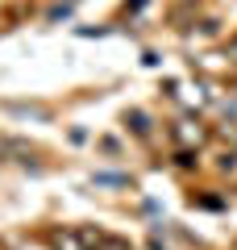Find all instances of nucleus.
Listing matches in <instances>:
<instances>
[{
	"label": "nucleus",
	"mask_w": 237,
	"mask_h": 250,
	"mask_svg": "<svg viewBox=\"0 0 237 250\" xmlns=\"http://www.w3.org/2000/svg\"><path fill=\"white\" fill-rule=\"evenodd\" d=\"M175 138H179L183 146H200L208 134L200 129V121H179V125H175Z\"/></svg>",
	"instance_id": "f03ea898"
},
{
	"label": "nucleus",
	"mask_w": 237,
	"mask_h": 250,
	"mask_svg": "<svg viewBox=\"0 0 237 250\" xmlns=\"http://www.w3.org/2000/svg\"><path fill=\"white\" fill-rule=\"evenodd\" d=\"M225 59H229V62H233V67H237V34H233V38H229V42H225Z\"/></svg>",
	"instance_id": "7ed1b4c3"
},
{
	"label": "nucleus",
	"mask_w": 237,
	"mask_h": 250,
	"mask_svg": "<svg viewBox=\"0 0 237 250\" xmlns=\"http://www.w3.org/2000/svg\"><path fill=\"white\" fill-rule=\"evenodd\" d=\"M50 242H54V250H92L79 229H59V233H50Z\"/></svg>",
	"instance_id": "f257e3e1"
}]
</instances>
